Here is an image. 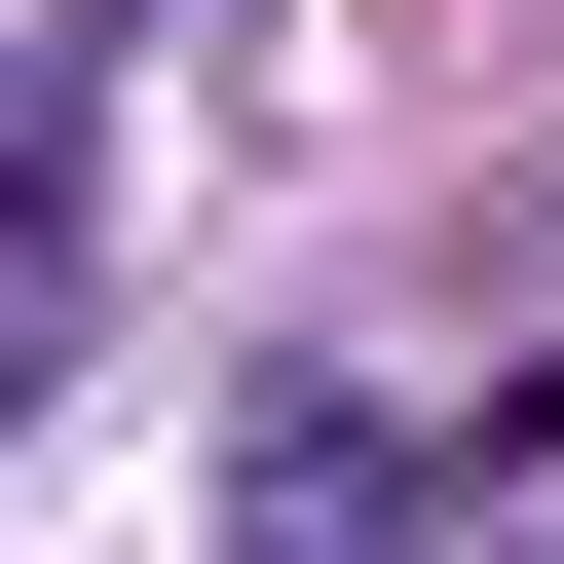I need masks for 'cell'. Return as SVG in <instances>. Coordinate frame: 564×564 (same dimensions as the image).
<instances>
[{
    "label": "cell",
    "mask_w": 564,
    "mask_h": 564,
    "mask_svg": "<svg viewBox=\"0 0 564 564\" xmlns=\"http://www.w3.org/2000/svg\"><path fill=\"white\" fill-rule=\"evenodd\" d=\"M226 564H377V452H339V414H263V527H226Z\"/></svg>",
    "instance_id": "6da1fadb"
},
{
    "label": "cell",
    "mask_w": 564,
    "mask_h": 564,
    "mask_svg": "<svg viewBox=\"0 0 564 564\" xmlns=\"http://www.w3.org/2000/svg\"><path fill=\"white\" fill-rule=\"evenodd\" d=\"M39 302H76V226H39V188H0V377H39Z\"/></svg>",
    "instance_id": "7a4b0ae2"
}]
</instances>
